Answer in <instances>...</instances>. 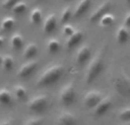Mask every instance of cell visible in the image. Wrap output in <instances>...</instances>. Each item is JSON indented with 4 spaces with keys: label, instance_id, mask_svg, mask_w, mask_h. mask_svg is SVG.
I'll return each instance as SVG.
<instances>
[{
    "label": "cell",
    "instance_id": "obj_37",
    "mask_svg": "<svg viewBox=\"0 0 130 125\" xmlns=\"http://www.w3.org/2000/svg\"><path fill=\"white\" fill-rule=\"evenodd\" d=\"M36 1H38V2H40V1H43V0H36Z\"/></svg>",
    "mask_w": 130,
    "mask_h": 125
},
{
    "label": "cell",
    "instance_id": "obj_38",
    "mask_svg": "<svg viewBox=\"0 0 130 125\" xmlns=\"http://www.w3.org/2000/svg\"><path fill=\"white\" fill-rule=\"evenodd\" d=\"M63 1H70V0H63Z\"/></svg>",
    "mask_w": 130,
    "mask_h": 125
},
{
    "label": "cell",
    "instance_id": "obj_19",
    "mask_svg": "<svg viewBox=\"0 0 130 125\" xmlns=\"http://www.w3.org/2000/svg\"><path fill=\"white\" fill-rule=\"evenodd\" d=\"M61 41L56 38H50L47 42V50L49 54H57L61 50Z\"/></svg>",
    "mask_w": 130,
    "mask_h": 125
},
{
    "label": "cell",
    "instance_id": "obj_24",
    "mask_svg": "<svg viewBox=\"0 0 130 125\" xmlns=\"http://www.w3.org/2000/svg\"><path fill=\"white\" fill-rule=\"evenodd\" d=\"M10 10L13 11L15 15H22V14H24L25 11L27 10V4L22 0V1L17 2V4H16L15 6L10 9Z\"/></svg>",
    "mask_w": 130,
    "mask_h": 125
},
{
    "label": "cell",
    "instance_id": "obj_26",
    "mask_svg": "<svg viewBox=\"0 0 130 125\" xmlns=\"http://www.w3.org/2000/svg\"><path fill=\"white\" fill-rule=\"evenodd\" d=\"M15 65V60L10 55H5L4 56V60H2V68L5 71H11L14 68Z\"/></svg>",
    "mask_w": 130,
    "mask_h": 125
},
{
    "label": "cell",
    "instance_id": "obj_4",
    "mask_svg": "<svg viewBox=\"0 0 130 125\" xmlns=\"http://www.w3.org/2000/svg\"><path fill=\"white\" fill-rule=\"evenodd\" d=\"M48 96L47 94H37L32 99H30L27 103V108L33 114H43L48 108Z\"/></svg>",
    "mask_w": 130,
    "mask_h": 125
},
{
    "label": "cell",
    "instance_id": "obj_35",
    "mask_svg": "<svg viewBox=\"0 0 130 125\" xmlns=\"http://www.w3.org/2000/svg\"><path fill=\"white\" fill-rule=\"evenodd\" d=\"M119 125H130V122H127V123H121V124H119Z\"/></svg>",
    "mask_w": 130,
    "mask_h": 125
},
{
    "label": "cell",
    "instance_id": "obj_30",
    "mask_svg": "<svg viewBox=\"0 0 130 125\" xmlns=\"http://www.w3.org/2000/svg\"><path fill=\"white\" fill-rule=\"evenodd\" d=\"M20 1H22V0H5V1L2 2V7H4L5 9H11Z\"/></svg>",
    "mask_w": 130,
    "mask_h": 125
},
{
    "label": "cell",
    "instance_id": "obj_14",
    "mask_svg": "<svg viewBox=\"0 0 130 125\" xmlns=\"http://www.w3.org/2000/svg\"><path fill=\"white\" fill-rule=\"evenodd\" d=\"M39 52V47L36 42H29L23 50V58L26 60H33Z\"/></svg>",
    "mask_w": 130,
    "mask_h": 125
},
{
    "label": "cell",
    "instance_id": "obj_16",
    "mask_svg": "<svg viewBox=\"0 0 130 125\" xmlns=\"http://www.w3.org/2000/svg\"><path fill=\"white\" fill-rule=\"evenodd\" d=\"M130 38V32L126 26L121 25L119 29L117 30V34H115V39H117V42L119 45H126L128 42Z\"/></svg>",
    "mask_w": 130,
    "mask_h": 125
},
{
    "label": "cell",
    "instance_id": "obj_36",
    "mask_svg": "<svg viewBox=\"0 0 130 125\" xmlns=\"http://www.w3.org/2000/svg\"><path fill=\"white\" fill-rule=\"evenodd\" d=\"M124 1H126V4L128 5V6H130V0H124Z\"/></svg>",
    "mask_w": 130,
    "mask_h": 125
},
{
    "label": "cell",
    "instance_id": "obj_15",
    "mask_svg": "<svg viewBox=\"0 0 130 125\" xmlns=\"http://www.w3.org/2000/svg\"><path fill=\"white\" fill-rule=\"evenodd\" d=\"M91 2L92 0H80L73 11L74 17L78 18V17H81L82 15H85L88 11V9L90 8V6H91Z\"/></svg>",
    "mask_w": 130,
    "mask_h": 125
},
{
    "label": "cell",
    "instance_id": "obj_34",
    "mask_svg": "<svg viewBox=\"0 0 130 125\" xmlns=\"http://www.w3.org/2000/svg\"><path fill=\"white\" fill-rule=\"evenodd\" d=\"M2 60H4V56L0 54V66H2Z\"/></svg>",
    "mask_w": 130,
    "mask_h": 125
},
{
    "label": "cell",
    "instance_id": "obj_18",
    "mask_svg": "<svg viewBox=\"0 0 130 125\" xmlns=\"http://www.w3.org/2000/svg\"><path fill=\"white\" fill-rule=\"evenodd\" d=\"M13 103V94L6 88L0 89V105L1 106H10Z\"/></svg>",
    "mask_w": 130,
    "mask_h": 125
},
{
    "label": "cell",
    "instance_id": "obj_12",
    "mask_svg": "<svg viewBox=\"0 0 130 125\" xmlns=\"http://www.w3.org/2000/svg\"><path fill=\"white\" fill-rule=\"evenodd\" d=\"M57 16L55 13H50L47 17L45 18V22H43V32L46 34H52L53 32L56 30L57 27Z\"/></svg>",
    "mask_w": 130,
    "mask_h": 125
},
{
    "label": "cell",
    "instance_id": "obj_5",
    "mask_svg": "<svg viewBox=\"0 0 130 125\" xmlns=\"http://www.w3.org/2000/svg\"><path fill=\"white\" fill-rule=\"evenodd\" d=\"M76 99V91L74 83L70 82L65 84L62 88L61 92H59V102L64 106V107H71Z\"/></svg>",
    "mask_w": 130,
    "mask_h": 125
},
{
    "label": "cell",
    "instance_id": "obj_10",
    "mask_svg": "<svg viewBox=\"0 0 130 125\" xmlns=\"http://www.w3.org/2000/svg\"><path fill=\"white\" fill-rule=\"evenodd\" d=\"M112 107V99H111L110 96L107 97H104L103 100L96 106V108L94 109V114L95 116L97 117H101V116H104L108 110L111 109Z\"/></svg>",
    "mask_w": 130,
    "mask_h": 125
},
{
    "label": "cell",
    "instance_id": "obj_13",
    "mask_svg": "<svg viewBox=\"0 0 130 125\" xmlns=\"http://www.w3.org/2000/svg\"><path fill=\"white\" fill-rule=\"evenodd\" d=\"M83 35H85V34H83V31H81V30H76L71 36L67 38L66 42H65L66 49L71 50V49H73L74 47H76V46L83 40Z\"/></svg>",
    "mask_w": 130,
    "mask_h": 125
},
{
    "label": "cell",
    "instance_id": "obj_7",
    "mask_svg": "<svg viewBox=\"0 0 130 125\" xmlns=\"http://www.w3.org/2000/svg\"><path fill=\"white\" fill-rule=\"evenodd\" d=\"M111 9H112V2H111L110 0L103 1L94 11H92L91 15L89 16V22L90 23L99 22V19H101L104 15L111 13Z\"/></svg>",
    "mask_w": 130,
    "mask_h": 125
},
{
    "label": "cell",
    "instance_id": "obj_29",
    "mask_svg": "<svg viewBox=\"0 0 130 125\" xmlns=\"http://www.w3.org/2000/svg\"><path fill=\"white\" fill-rule=\"evenodd\" d=\"M75 31H76V30L74 29L71 24H65L63 26V34L65 36H67V38H69V36H71Z\"/></svg>",
    "mask_w": 130,
    "mask_h": 125
},
{
    "label": "cell",
    "instance_id": "obj_27",
    "mask_svg": "<svg viewBox=\"0 0 130 125\" xmlns=\"http://www.w3.org/2000/svg\"><path fill=\"white\" fill-rule=\"evenodd\" d=\"M118 118H119L120 122L122 123H127V122H130V107H127L124 109H122L121 112L118 115Z\"/></svg>",
    "mask_w": 130,
    "mask_h": 125
},
{
    "label": "cell",
    "instance_id": "obj_23",
    "mask_svg": "<svg viewBox=\"0 0 130 125\" xmlns=\"http://www.w3.org/2000/svg\"><path fill=\"white\" fill-rule=\"evenodd\" d=\"M114 20H115L114 15L111 14V13H108V14H106V15H104L103 17L99 19L98 23H99V26H102V27H110V26L113 25Z\"/></svg>",
    "mask_w": 130,
    "mask_h": 125
},
{
    "label": "cell",
    "instance_id": "obj_33",
    "mask_svg": "<svg viewBox=\"0 0 130 125\" xmlns=\"http://www.w3.org/2000/svg\"><path fill=\"white\" fill-rule=\"evenodd\" d=\"M4 43H5V39L2 38L1 35H0V48H1L2 46H4Z\"/></svg>",
    "mask_w": 130,
    "mask_h": 125
},
{
    "label": "cell",
    "instance_id": "obj_21",
    "mask_svg": "<svg viewBox=\"0 0 130 125\" xmlns=\"http://www.w3.org/2000/svg\"><path fill=\"white\" fill-rule=\"evenodd\" d=\"M13 90H14V94H15V97L18 99V100L23 101L26 99L27 97V90L25 89L24 85L22 84H15L13 87Z\"/></svg>",
    "mask_w": 130,
    "mask_h": 125
},
{
    "label": "cell",
    "instance_id": "obj_3",
    "mask_svg": "<svg viewBox=\"0 0 130 125\" xmlns=\"http://www.w3.org/2000/svg\"><path fill=\"white\" fill-rule=\"evenodd\" d=\"M113 88L120 97L124 99L130 98V77L124 72L119 73L113 80Z\"/></svg>",
    "mask_w": 130,
    "mask_h": 125
},
{
    "label": "cell",
    "instance_id": "obj_20",
    "mask_svg": "<svg viewBox=\"0 0 130 125\" xmlns=\"http://www.w3.org/2000/svg\"><path fill=\"white\" fill-rule=\"evenodd\" d=\"M15 25V18L11 16H7L0 23V32H9Z\"/></svg>",
    "mask_w": 130,
    "mask_h": 125
},
{
    "label": "cell",
    "instance_id": "obj_2",
    "mask_svg": "<svg viewBox=\"0 0 130 125\" xmlns=\"http://www.w3.org/2000/svg\"><path fill=\"white\" fill-rule=\"evenodd\" d=\"M104 51L105 48H102L94 58H91L89 65H88L87 72H86V77L85 81L87 84H91L92 82L99 77L102 73H103L104 68H105V59H104Z\"/></svg>",
    "mask_w": 130,
    "mask_h": 125
},
{
    "label": "cell",
    "instance_id": "obj_22",
    "mask_svg": "<svg viewBox=\"0 0 130 125\" xmlns=\"http://www.w3.org/2000/svg\"><path fill=\"white\" fill-rule=\"evenodd\" d=\"M41 20H42V10L38 7H36L30 13V22L34 25H38L41 23Z\"/></svg>",
    "mask_w": 130,
    "mask_h": 125
},
{
    "label": "cell",
    "instance_id": "obj_11",
    "mask_svg": "<svg viewBox=\"0 0 130 125\" xmlns=\"http://www.w3.org/2000/svg\"><path fill=\"white\" fill-rule=\"evenodd\" d=\"M57 125H78V118L73 113L64 110L57 117Z\"/></svg>",
    "mask_w": 130,
    "mask_h": 125
},
{
    "label": "cell",
    "instance_id": "obj_32",
    "mask_svg": "<svg viewBox=\"0 0 130 125\" xmlns=\"http://www.w3.org/2000/svg\"><path fill=\"white\" fill-rule=\"evenodd\" d=\"M0 125H13V123L9 119H4V121L0 122Z\"/></svg>",
    "mask_w": 130,
    "mask_h": 125
},
{
    "label": "cell",
    "instance_id": "obj_17",
    "mask_svg": "<svg viewBox=\"0 0 130 125\" xmlns=\"http://www.w3.org/2000/svg\"><path fill=\"white\" fill-rule=\"evenodd\" d=\"M23 45H24V38L23 35L20 33V32H16L11 35L10 38V47L11 49L14 50H21L23 48Z\"/></svg>",
    "mask_w": 130,
    "mask_h": 125
},
{
    "label": "cell",
    "instance_id": "obj_1",
    "mask_svg": "<svg viewBox=\"0 0 130 125\" xmlns=\"http://www.w3.org/2000/svg\"><path fill=\"white\" fill-rule=\"evenodd\" d=\"M65 73V67L61 64H54L48 66L37 80V87L38 88H48L56 84Z\"/></svg>",
    "mask_w": 130,
    "mask_h": 125
},
{
    "label": "cell",
    "instance_id": "obj_31",
    "mask_svg": "<svg viewBox=\"0 0 130 125\" xmlns=\"http://www.w3.org/2000/svg\"><path fill=\"white\" fill-rule=\"evenodd\" d=\"M123 26H126L127 29H130V11L124 17V20H123Z\"/></svg>",
    "mask_w": 130,
    "mask_h": 125
},
{
    "label": "cell",
    "instance_id": "obj_25",
    "mask_svg": "<svg viewBox=\"0 0 130 125\" xmlns=\"http://www.w3.org/2000/svg\"><path fill=\"white\" fill-rule=\"evenodd\" d=\"M72 16H73L72 7H70V6L65 7L63 10H62V13H61V22L63 23V24H66V23L72 18Z\"/></svg>",
    "mask_w": 130,
    "mask_h": 125
},
{
    "label": "cell",
    "instance_id": "obj_6",
    "mask_svg": "<svg viewBox=\"0 0 130 125\" xmlns=\"http://www.w3.org/2000/svg\"><path fill=\"white\" fill-rule=\"evenodd\" d=\"M104 94L99 91H96V90H92V91H89L85 94L83 97V106L87 109H95L96 106L103 100Z\"/></svg>",
    "mask_w": 130,
    "mask_h": 125
},
{
    "label": "cell",
    "instance_id": "obj_28",
    "mask_svg": "<svg viewBox=\"0 0 130 125\" xmlns=\"http://www.w3.org/2000/svg\"><path fill=\"white\" fill-rule=\"evenodd\" d=\"M43 123V118L42 117H39V116H36V117H31V118L26 119L25 121L24 125H42Z\"/></svg>",
    "mask_w": 130,
    "mask_h": 125
},
{
    "label": "cell",
    "instance_id": "obj_9",
    "mask_svg": "<svg viewBox=\"0 0 130 125\" xmlns=\"http://www.w3.org/2000/svg\"><path fill=\"white\" fill-rule=\"evenodd\" d=\"M91 59V48L87 45L81 46L76 51L75 60L79 66H83Z\"/></svg>",
    "mask_w": 130,
    "mask_h": 125
},
{
    "label": "cell",
    "instance_id": "obj_8",
    "mask_svg": "<svg viewBox=\"0 0 130 125\" xmlns=\"http://www.w3.org/2000/svg\"><path fill=\"white\" fill-rule=\"evenodd\" d=\"M38 66H39V60H29L25 62V64H23L22 66L18 68L16 75H17L18 78L26 80V78H29L30 76L37 71Z\"/></svg>",
    "mask_w": 130,
    "mask_h": 125
}]
</instances>
